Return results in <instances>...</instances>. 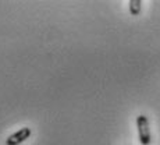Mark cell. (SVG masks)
I'll return each mask as SVG.
<instances>
[{
  "label": "cell",
  "mask_w": 160,
  "mask_h": 145,
  "mask_svg": "<svg viewBox=\"0 0 160 145\" xmlns=\"http://www.w3.org/2000/svg\"><path fill=\"white\" fill-rule=\"evenodd\" d=\"M137 127L138 135L142 145H149L150 142V128H149V120L145 115H139L137 117Z\"/></svg>",
  "instance_id": "6da1fadb"
},
{
  "label": "cell",
  "mask_w": 160,
  "mask_h": 145,
  "mask_svg": "<svg viewBox=\"0 0 160 145\" xmlns=\"http://www.w3.org/2000/svg\"><path fill=\"white\" fill-rule=\"evenodd\" d=\"M31 137V128L29 127H22L18 131H15L14 134L8 135L6 140V145H20L25 140H28Z\"/></svg>",
  "instance_id": "7a4b0ae2"
},
{
  "label": "cell",
  "mask_w": 160,
  "mask_h": 145,
  "mask_svg": "<svg viewBox=\"0 0 160 145\" xmlns=\"http://www.w3.org/2000/svg\"><path fill=\"white\" fill-rule=\"evenodd\" d=\"M130 13L132 15H139L141 8H142V2L141 0H130Z\"/></svg>",
  "instance_id": "3957f363"
}]
</instances>
